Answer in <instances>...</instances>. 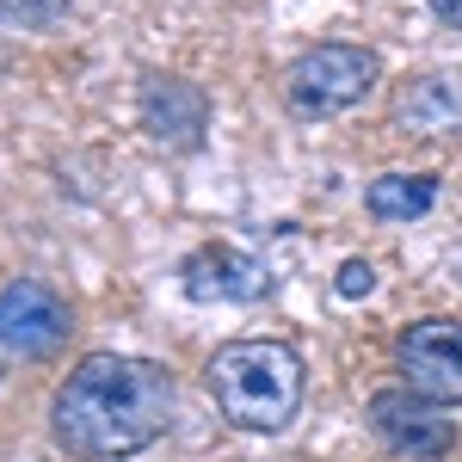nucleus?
Returning a JSON list of instances; mask_svg holds the SVG:
<instances>
[{
    "label": "nucleus",
    "mask_w": 462,
    "mask_h": 462,
    "mask_svg": "<svg viewBox=\"0 0 462 462\" xmlns=\"http://www.w3.org/2000/svg\"><path fill=\"white\" fill-rule=\"evenodd\" d=\"M74 333L69 302L37 278H19V284L0 290V346L13 357H50L62 352V339Z\"/></svg>",
    "instance_id": "obj_5"
},
{
    "label": "nucleus",
    "mask_w": 462,
    "mask_h": 462,
    "mask_svg": "<svg viewBox=\"0 0 462 462\" xmlns=\"http://www.w3.org/2000/svg\"><path fill=\"white\" fill-rule=\"evenodd\" d=\"M383 80V62L376 50L364 43H315L302 50L284 74V99L296 117H339L370 99V87Z\"/></svg>",
    "instance_id": "obj_3"
},
{
    "label": "nucleus",
    "mask_w": 462,
    "mask_h": 462,
    "mask_svg": "<svg viewBox=\"0 0 462 462\" xmlns=\"http://www.w3.org/2000/svg\"><path fill=\"white\" fill-rule=\"evenodd\" d=\"M216 413L235 431H284L302 413V357L278 339H235L204 370Z\"/></svg>",
    "instance_id": "obj_2"
},
{
    "label": "nucleus",
    "mask_w": 462,
    "mask_h": 462,
    "mask_svg": "<svg viewBox=\"0 0 462 462\" xmlns=\"http://www.w3.org/2000/svg\"><path fill=\"white\" fill-rule=\"evenodd\" d=\"M210 124V99L204 87L179 80V74H148L143 80V130L161 148H198Z\"/></svg>",
    "instance_id": "obj_7"
},
{
    "label": "nucleus",
    "mask_w": 462,
    "mask_h": 462,
    "mask_svg": "<svg viewBox=\"0 0 462 462\" xmlns=\"http://www.w3.org/2000/svg\"><path fill=\"white\" fill-rule=\"evenodd\" d=\"M370 431L389 444L394 457H413V462H431L457 444V426L444 420V407L426 401V394H413L407 383L370 401Z\"/></svg>",
    "instance_id": "obj_6"
},
{
    "label": "nucleus",
    "mask_w": 462,
    "mask_h": 462,
    "mask_svg": "<svg viewBox=\"0 0 462 462\" xmlns=\"http://www.w3.org/2000/svg\"><path fill=\"white\" fill-rule=\"evenodd\" d=\"M394 130L401 136H457L462 130V74L431 69L401 80L394 93Z\"/></svg>",
    "instance_id": "obj_8"
},
{
    "label": "nucleus",
    "mask_w": 462,
    "mask_h": 462,
    "mask_svg": "<svg viewBox=\"0 0 462 462\" xmlns=\"http://www.w3.org/2000/svg\"><path fill=\"white\" fill-rule=\"evenodd\" d=\"M370 290H376V265H370V259H346V265H339V296L357 302V296H370Z\"/></svg>",
    "instance_id": "obj_12"
},
{
    "label": "nucleus",
    "mask_w": 462,
    "mask_h": 462,
    "mask_svg": "<svg viewBox=\"0 0 462 462\" xmlns=\"http://www.w3.org/2000/svg\"><path fill=\"white\" fill-rule=\"evenodd\" d=\"M0 69H6V50H0Z\"/></svg>",
    "instance_id": "obj_14"
},
{
    "label": "nucleus",
    "mask_w": 462,
    "mask_h": 462,
    "mask_svg": "<svg viewBox=\"0 0 462 462\" xmlns=\"http://www.w3.org/2000/svg\"><path fill=\"white\" fill-rule=\"evenodd\" d=\"M394 370L413 394H426L438 407H462V320H413L394 339Z\"/></svg>",
    "instance_id": "obj_4"
},
{
    "label": "nucleus",
    "mask_w": 462,
    "mask_h": 462,
    "mask_svg": "<svg viewBox=\"0 0 462 462\" xmlns=\"http://www.w3.org/2000/svg\"><path fill=\"white\" fill-rule=\"evenodd\" d=\"M69 19V0H0V25L19 32H56Z\"/></svg>",
    "instance_id": "obj_11"
},
{
    "label": "nucleus",
    "mask_w": 462,
    "mask_h": 462,
    "mask_svg": "<svg viewBox=\"0 0 462 462\" xmlns=\"http://www.w3.org/2000/svg\"><path fill=\"white\" fill-rule=\"evenodd\" d=\"M179 284L191 302H259L265 296V265L247 259L235 247H198L185 265H179Z\"/></svg>",
    "instance_id": "obj_9"
},
{
    "label": "nucleus",
    "mask_w": 462,
    "mask_h": 462,
    "mask_svg": "<svg viewBox=\"0 0 462 462\" xmlns=\"http://www.w3.org/2000/svg\"><path fill=\"white\" fill-rule=\"evenodd\" d=\"M431 204H438V179L431 173H383V179H370V191H364V210L376 222H413Z\"/></svg>",
    "instance_id": "obj_10"
},
{
    "label": "nucleus",
    "mask_w": 462,
    "mask_h": 462,
    "mask_svg": "<svg viewBox=\"0 0 462 462\" xmlns=\"http://www.w3.org/2000/svg\"><path fill=\"white\" fill-rule=\"evenodd\" d=\"M173 420V376L148 357H117L93 352L69 370L56 389L50 426L56 444L80 462H117L148 450Z\"/></svg>",
    "instance_id": "obj_1"
},
{
    "label": "nucleus",
    "mask_w": 462,
    "mask_h": 462,
    "mask_svg": "<svg viewBox=\"0 0 462 462\" xmlns=\"http://www.w3.org/2000/svg\"><path fill=\"white\" fill-rule=\"evenodd\" d=\"M431 13H438V25L462 32V0H431Z\"/></svg>",
    "instance_id": "obj_13"
}]
</instances>
